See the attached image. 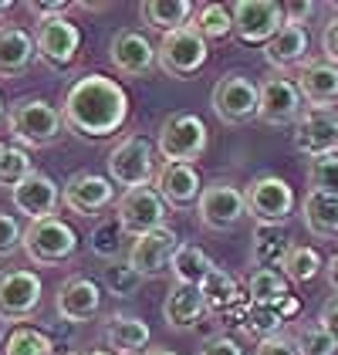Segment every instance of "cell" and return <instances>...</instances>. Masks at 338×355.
<instances>
[{"mask_svg":"<svg viewBox=\"0 0 338 355\" xmlns=\"http://www.w3.org/2000/svg\"><path fill=\"white\" fill-rule=\"evenodd\" d=\"M321 51H325V61L338 64V17H332L321 31Z\"/></svg>","mask_w":338,"mask_h":355,"instance_id":"bcb514c9","label":"cell"},{"mask_svg":"<svg viewBox=\"0 0 338 355\" xmlns=\"http://www.w3.org/2000/svg\"><path fill=\"white\" fill-rule=\"evenodd\" d=\"M199 291H203V298H206V311H226V308H233V301H237V281H233L224 268H213L210 277L199 284Z\"/></svg>","mask_w":338,"mask_h":355,"instance_id":"836d02e7","label":"cell"},{"mask_svg":"<svg viewBox=\"0 0 338 355\" xmlns=\"http://www.w3.org/2000/svg\"><path fill=\"white\" fill-rule=\"evenodd\" d=\"M102 284H105V291L115 295V298H132L136 291H139L142 284V274L125 261H112L109 268H102Z\"/></svg>","mask_w":338,"mask_h":355,"instance_id":"d590c367","label":"cell"},{"mask_svg":"<svg viewBox=\"0 0 338 355\" xmlns=\"http://www.w3.org/2000/svg\"><path fill=\"white\" fill-rule=\"evenodd\" d=\"M34 44H37V58L55 68V71H64L78 48H82V31L75 28L71 21L64 17H51V21H37V31H34Z\"/></svg>","mask_w":338,"mask_h":355,"instance_id":"5bb4252c","label":"cell"},{"mask_svg":"<svg viewBox=\"0 0 338 355\" xmlns=\"http://www.w3.org/2000/svg\"><path fill=\"white\" fill-rule=\"evenodd\" d=\"M294 149L311 159L338 156V112L308 109L294 125Z\"/></svg>","mask_w":338,"mask_h":355,"instance_id":"2e32d148","label":"cell"},{"mask_svg":"<svg viewBox=\"0 0 338 355\" xmlns=\"http://www.w3.org/2000/svg\"><path fill=\"white\" fill-rule=\"evenodd\" d=\"M305 115V95L298 92V85L284 75H274L267 82H260V109L257 119L264 125H298Z\"/></svg>","mask_w":338,"mask_h":355,"instance_id":"9a60e30c","label":"cell"},{"mask_svg":"<svg viewBox=\"0 0 338 355\" xmlns=\"http://www.w3.org/2000/svg\"><path fill=\"white\" fill-rule=\"evenodd\" d=\"M203 311H206V298H203V291L197 284H172L166 301H163V318L176 331L193 328L203 318Z\"/></svg>","mask_w":338,"mask_h":355,"instance_id":"cb8c5ba5","label":"cell"},{"mask_svg":"<svg viewBox=\"0 0 338 355\" xmlns=\"http://www.w3.org/2000/svg\"><path fill=\"white\" fill-rule=\"evenodd\" d=\"M278 311H281L284 318H287V315H294V311H298V301H294V298H284L281 304H278Z\"/></svg>","mask_w":338,"mask_h":355,"instance_id":"f907efd6","label":"cell"},{"mask_svg":"<svg viewBox=\"0 0 338 355\" xmlns=\"http://www.w3.org/2000/svg\"><path fill=\"white\" fill-rule=\"evenodd\" d=\"M105 342L118 355H136L149 345V325L136 315H115L105 325Z\"/></svg>","mask_w":338,"mask_h":355,"instance_id":"484cf974","label":"cell"},{"mask_svg":"<svg viewBox=\"0 0 338 355\" xmlns=\"http://www.w3.org/2000/svg\"><path fill=\"white\" fill-rule=\"evenodd\" d=\"M14 10V0H0V17H7Z\"/></svg>","mask_w":338,"mask_h":355,"instance_id":"816d5d0a","label":"cell"},{"mask_svg":"<svg viewBox=\"0 0 338 355\" xmlns=\"http://www.w3.org/2000/svg\"><path fill=\"white\" fill-rule=\"evenodd\" d=\"M206 58H210L206 37L193 24L172 31V34H163V41L156 48V61L169 78H193L206 64Z\"/></svg>","mask_w":338,"mask_h":355,"instance_id":"5b68a950","label":"cell"},{"mask_svg":"<svg viewBox=\"0 0 338 355\" xmlns=\"http://www.w3.org/2000/svg\"><path fill=\"white\" fill-rule=\"evenodd\" d=\"M0 119H3V98H0Z\"/></svg>","mask_w":338,"mask_h":355,"instance_id":"9f6ffc18","label":"cell"},{"mask_svg":"<svg viewBox=\"0 0 338 355\" xmlns=\"http://www.w3.org/2000/svg\"><path fill=\"white\" fill-rule=\"evenodd\" d=\"M3 156H7V146H3V142H0V163H3Z\"/></svg>","mask_w":338,"mask_h":355,"instance_id":"11a10c76","label":"cell"},{"mask_svg":"<svg viewBox=\"0 0 338 355\" xmlns=\"http://www.w3.org/2000/svg\"><path fill=\"white\" fill-rule=\"evenodd\" d=\"M44 284L34 271L10 268L0 271V322H24L41 308Z\"/></svg>","mask_w":338,"mask_h":355,"instance_id":"7c38bea8","label":"cell"},{"mask_svg":"<svg viewBox=\"0 0 338 355\" xmlns=\"http://www.w3.org/2000/svg\"><path fill=\"white\" fill-rule=\"evenodd\" d=\"M199 355H244V349H240L230 335H217V338H210V342L199 349Z\"/></svg>","mask_w":338,"mask_h":355,"instance_id":"ee69618b","label":"cell"},{"mask_svg":"<svg viewBox=\"0 0 338 355\" xmlns=\"http://www.w3.org/2000/svg\"><path fill=\"white\" fill-rule=\"evenodd\" d=\"M254 355H301L298 352V342L291 338V335H271V338H264V342H257V352Z\"/></svg>","mask_w":338,"mask_h":355,"instance_id":"7bdbcfd3","label":"cell"},{"mask_svg":"<svg viewBox=\"0 0 338 355\" xmlns=\"http://www.w3.org/2000/svg\"><path fill=\"white\" fill-rule=\"evenodd\" d=\"M61 125H64V115L44 102V98H17L10 109H7V129L10 136L24 146H51L61 136Z\"/></svg>","mask_w":338,"mask_h":355,"instance_id":"3957f363","label":"cell"},{"mask_svg":"<svg viewBox=\"0 0 338 355\" xmlns=\"http://www.w3.org/2000/svg\"><path fill=\"white\" fill-rule=\"evenodd\" d=\"M325 274H328V284H332V291H338V254L332 257V261H328Z\"/></svg>","mask_w":338,"mask_h":355,"instance_id":"681fc988","label":"cell"},{"mask_svg":"<svg viewBox=\"0 0 338 355\" xmlns=\"http://www.w3.org/2000/svg\"><path fill=\"white\" fill-rule=\"evenodd\" d=\"M305 55H308V31L298 28V24H284L271 44L264 48V58L271 68H294V64H305Z\"/></svg>","mask_w":338,"mask_h":355,"instance_id":"d4e9b609","label":"cell"},{"mask_svg":"<svg viewBox=\"0 0 338 355\" xmlns=\"http://www.w3.org/2000/svg\"><path fill=\"white\" fill-rule=\"evenodd\" d=\"M247 291H251L254 304H271V308H278L284 298H291L287 295V277L278 268H257L247 277Z\"/></svg>","mask_w":338,"mask_h":355,"instance_id":"4dcf8cb0","label":"cell"},{"mask_svg":"<svg viewBox=\"0 0 338 355\" xmlns=\"http://www.w3.org/2000/svg\"><path fill=\"white\" fill-rule=\"evenodd\" d=\"M57 200H61V190H57V183L51 176H44V173H30L28 180L21 183V187H14L10 190V203L21 210V214H28L30 220H44V217H55L57 210Z\"/></svg>","mask_w":338,"mask_h":355,"instance_id":"44dd1931","label":"cell"},{"mask_svg":"<svg viewBox=\"0 0 338 355\" xmlns=\"http://www.w3.org/2000/svg\"><path fill=\"white\" fill-rule=\"evenodd\" d=\"M318 325L325 328V331H328V335L338 342V295L321 304V311H318Z\"/></svg>","mask_w":338,"mask_h":355,"instance_id":"f6af8a7d","label":"cell"},{"mask_svg":"<svg viewBox=\"0 0 338 355\" xmlns=\"http://www.w3.org/2000/svg\"><path fill=\"white\" fill-rule=\"evenodd\" d=\"M156 146L163 153L166 163H197L199 156L206 153L210 146V132H206V122L193 115V112H172L169 119H163L159 125V136Z\"/></svg>","mask_w":338,"mask_h":355,"instance_id":"277c9868","label":"cell"},{"mask_svg":"<svg viewBox=\"0 0 338 355\" xmlns=\"http://www.w3.org/2000/svg\"><path fill=\"white\" fill-rule=\"evenodd\" d=\"M298 92L305 95L311 109H332V102H338V64L332 61H305L298 68Z\"/></svg>","mask_w":338,"mask_h":355,"instance_id":"7402d4cb","label":"cell"},{"mask_svg":"<svg viewBox=\"0 0 338 355\" xmlns=\"http://www.w3.org/2000/svg\"><path fill=\"white\" fill-rule=\"evenodd\" d=\"M21 244H24V230H21V223L10 217V214L0 210V257H10Z\"/></svg>","mask_w":338,"mask_h":355,"instance_id":"b9f144b4","label":"cell"},{"mask_svg":"<svg viewBox=\"0 0 338 355\" xmlns=\"http://www.w3.org/2000/svg\"><path fill=\"white\" fill-rule=\"evenodd\" d=\"M68 355H84V352H68Z\"/></svg>","mask_w":338,"mask_h":355,"instance_id":"6f0895ef","label":"cell"},{"mask_svg":"<svg viewBox=\"0 0 338 355\" xmlns=\"http://www.w3.org/2000/svg\"><path fill=\"white\" fill-rule=\"evenodd\" d=\"M193 28H197L206 41H220L226 34H233V10H226L224 3H203L197 10Z\"/></svg>","mask_w":338,"mask_h":355,"instance_id":"e575fe53","label":"cell"},{"mask_svg":"<svg viewBox=\"0 0 338 355\" xmlns=\"http://www.w3.org/2000/svg\"><path fill=\"white\" fill-rule=\"evenodd\" d=\"M84 355H115V352H109V349H95V352H84Z\"/></svg>","mask_w":338,"mask_h":355,"instance_id":"db71d44e","label":"cell"},{"mask_svg":"<svg viewBox=\"0 0 338 355\" xmlns=\"http://www.w3.org/2000/svg\"><path fill=\"white\" fill-rule=\"evenodd\" d=\"M57 315L64 318V322H75V325H82L88 318H95L98 311H102V288H98V281H91V277H84V274H75V277H68L61 288H57Z\"/></svg>","mask_w":338,"mask_h":355,"instance_id":"d6986e66","label":"cell"},{"mask_svg":"<svg viewBox=\"0 0 338 355\" xmlns=\"http://www.w3.org/2000/svg\"><path fill=\"white\" fill-rule=\"evenodd\" d=\"M21 250L28 254L30 264L51 268V264H61V261L75 257L78 234H75L71 223H64L61 217L30 220L28 227H24V244H21Z\"/></svg>","mask_w":338,"mask_h":355,"instance_id":"7a4b0ae2","label":"cell"},{"mask_svg":"<svg viewBox=\"0 0 338 355\" xmlns=\"http://www.w3.org/2000/svg\"><path fill=\"white\" fill-rule=\"evenodd\" d=\"M176 250H179V237H176V230L159 227V230L142 234V237L132 241V247H129V264H132L142 277H159L163 271L172 268Z\"/></svg>","mask_w":338,"mask_h":355,"instance_id":"e0dca14e","label":"cell"},{"mask_svg":"<svg viewBox=\"0 0 338 355\" xmlns=\"http://www.w3.org/2000/svg\"><path fill=\"white\" fill-rule=\"evenodd\" d=\"M3 355H55V338L41 328L17 325L3 338Z\"/></svg>","mask_w":338,"mask_h":355,"instance_id":"1f68e13d","label":"cell"},{"mask_svg":"<svg viewBox=\"0 0 338 355\" xmlns=\"http://www.w3.org/2000/svg\"><path fill=\"white\" fill-rule=\"evenodd\" d=\"M217 264L206 257V250L197 244H179V250H176V257H172V277H176V284H203L206 277H210V271H213Z\"/></svg>","mask_w":338,"mask_h":355,"instance_id":"f546056e","label":"cell"},{"mask_svg":"<svg viewBox=\"0 0 338 355\" xmlns=\"http://www.w3.org/2000/svg\"><path fill=\"white\" fill-rule=\"evenodd\" d=\"M291 237L284 234V227H260L254 230L251 241V261L254 268H281L287 250H291Z\"/></svg>","mask_w":338,"mask_h":355,"instance_id":"83f0119b","label":"cell"},{"mask_svg":"<svg viewBox=\"0 0 338 355\" xmlns=\"http://www.w3.org/2000/svg\"><path fill=\"white\" fill-rule=\"evenodd\" d=\"M166 217H169V207L166 200L156 193V187L125 190L118 196V203H115V220L132 237H142V234H152V230L166 227Z\"/></svg>","mask_w":338,"mask_h":355,"instance_id":"ba28073f","label":"cell"},{"mask_svg":"<svg viewBox=\"0 0 338 355\" xmlns=\"http://www.w3.org/2000/svg\"><path fill=\"white\" fill-rule=\"evenodd\" d=\"M281 322H284V315L278 311V308H271V304H254L251 311L244 315V331L264 342V338L278 335Z\"/></svg>","mask_w":338,"mask_h":355,"instance_id":"74e56055","label":"cell"},{"mask_svg":"<svg viewBox=\"0 0 338 355\" xmlns=\"http://www.w3.org/2000/svg\"><path fill=\"white\" fill-rule=\"evenodd\" d=\"M139 14L152 31L172 34V31H179V28H190L193 3L190 0H145L139 7Z\"/></svg>","mask_w":338,"mask_h":355,"instance_id":"4316f807","label":"cell"},{"mask_svg":"<svg viewBox=\"0 0 338 355\" xmlns=\"http://www.w3.org/2000/svg\"><path fill=\"white\" fill-rule=\"evenodd\" d=\"M308 190L311 193H325V196H338V156L311 159V166H308Z\"/></svg>","mask_w":338,"mask_h":355,"instance_id":"f35d334b","label":"cell"},{"mask_svg":"<svg viewBox=\"0 0 338 355\" xmlns=\"http://www.w3.org/2000/svg\"><path fill=\"white\" fill-rule=\"evenodd\" d=\"M152 187L166 200V207H176V210H186V207L199 203V193H203L199 173L190 163H163L156 169Z\"/></svg>","mask_w":338,"mask_h":355,"instance_id":"ffe728a7","label":"cell"},{"mask_svg":"<svg viewBox=\"0 0 338 355\" xmlns=\"http://www.w3.org/2000/svg\"><path fill=\"white\" fill-rule=\"evenodd\" d=\"M30 173H34V163H30V156L24 149H17V146H7V156H3V163H0V187H21L24 180H28Z\"/></svg>","mask_w":338,"mask_h":355,"instance_id":"60d3db41","label":"cell"},{"mask_svg":"<svg viewBox=\"0 0 338 355\" xmlns=\"http://www.w3.org/2000/svg\"><path fill=\"white\" fill-rule=\"evenodd\" d=\"M61 203L78 217H98L102 210H109L115 203V187L109 176L82 169V173L68 176V183L61 190Z\"/></svg>","mask_w":338,"mask_h":355,"instance_id":"4fadbf2b","label":"cell"},{"mask_svg":"<svg viewBox=\"0 0 338 355\" xmlns=\"http://www.w3.org/2000/svg\"><path fill=\"white\" fill-rule=\"evenodd\" d=\"M145 355H176V352H169V349H163V345H156V349H145Z\"/></svg>","mask_w":338,"mask_h":355,"instance_id":"f5cc1de1","label":"cell"},{"mask_svg":"<svg viewBox=\"0 0 338 355\" xmlns=\"http://www.w3.org/2000/svg\"><path fill=\"white\" fill-rule=\"evenodd\" d=\"M301 220L314 237H338V196H325V193H311L301 203Z\"/></svg>","mask_w":338,"mask_h":355,"instance_id":"f1b7e54d","label":"cell"},{"mask_svg":"<svg viewBox=\"0 0 338 355\" xmlns=\"http://www.w3.org/2000/svg\"><path fill=\"white\" fill-rule=\"evenodd\" d=\"M294 342H298V352L301 355H338V342L318 322L298 328Z\"/></svg>","mask_w":338,"mask_h":355,"instance_id":"ab89813d","label":"cell"},{"mask_svg":"<svg viewBox=\"0 0 338 355\" xmlns=\"http://www.w3.org/2000/svg\"><path fill=\"white\" fill-rule=\"evenodd\" d=\"M197 214H199V223L206 230H233L240 220L247 217V200H244V190H237L233 183L226 180H217L210 187H203L199 193V203H197Z\"/></svg>","mask_w":338,"mask_h":355,"instance_id":"8fae6325","label":"cell"},{"mask_svg":"<svg viewBox=\"0 0 338 355\" xmlns=\"http://www.w3.org/2000/svg\"><path fill=\"white\" fill-rule=\"evenodd\" d=\"M284 24H287V14L274 0H240V3H233V34H237L240 44L267 48L271 37Z\"/></svg>","mask_w":338,"mask_h":355,"instance_id":"52a82bcc","label":"cell"},{"mask_svg":"<svg viewBox=\"0 0 338 355\" xmlns=\"http://www.w3.org/2000/svg\"><path fill=\"white\" fill-rule=\"evenodd\" d=\"M210 105H213L220 122H226V125H244V122L257 119V109H260V85H254L251 78L240 75V71L224 75L220 82L213 85Z\"/></svg>","mask_w":338,"mask_h":355,"instance_id":"9c48e42d","label":"cell"},{"mask_svg":"<svg viewBox=\"0 0 338 355\" xmlns=\"http://www.w3.org/2000/svg\"><path fill=\"white\" fill-rule=\"evenodd\" d=\"M247 200V214H251L260 227H281L284 220L294 214V190L284 183L281 176H257L244 190Z\"/></svg>","mask_w":338,"mask_h":355,"instance_id":"30bf717a","label":"cell"},{"mask_svg":"<svg viewBox=\"0 0 338 355\" xmlns=\"http://www.w3.org/2000/svg\"><path fill=\"white\" fill-rule=\"evenodd\" d=\"M109 58H112L115 71L125 75V78H142V75L152 71V64H159V61H156V48L149 44V37H145L142 31H132V28L118 31L112 37Z\"/></svg>","mask_w":338,"mask_h":355,"instance_id":"ac0fdd59","label":"cell"},{"mask_svg":"<svg viewBox=\"0 0 338 355\" xmlns=\"http://www.w3.org/2000/svg\"><path fill=\"white\" fill-rule=\"evenodd\" d=\"M64 125L82 139H109L129 119V95L125 88L105 75H84L68 88L61 102Z\"/></svg>","mask_w":338,"mask_h":355,"instance_id":"6da1fadb","label":"cell"},{"mask_svg":"<svg viewBox=\"0 0 338 355\" xmlns=\"http://www.w3.org/2000/svg\"><path fill=\"white\" fill-rule=\"evenodd\" d=\"M284 14H287V24L305 28V21L314 14V7H311V3H291V7H284Z\"/></svg>","mask_w":338,"mask_h":355,"instance_id":"c3c4849f","label":"cell"},{"mask_svg":"<svg viewBox=\"0 0 338 355\" xmlns=\"http://www.w3.org/2000/svg\"><path fill=\"white\" fill-rule=\"evenodd\" d=\"M37 58V44L24 28L17 24H0V78H17L24 75Z\"/></svg>","mask_w":338,"mask_h":355,"instance_id":"603a6c76","label":"cell"},{"mask_svg":"<svg viewBox=\"0 0 338 355\" xmlns=\"http://www.w3.org/2000/svg\"><path fill=\"white\" fill-rule=\"evenodd\" d=\"M284 277L287 281H294V284H305V281H314L318 271L325 268L321 264V254L314 250V247H305V244H294L287 250V257H284Z\"/></svg>","mask_w":338,"mask_h":355,"instance_id":"d6a6232c","label":"cell"},{"mask_svg":"<svg viewBox=\"0 0 338 355\" xmlns=\"http://www.w3.org/2000/svg\"><path fill=\"white\" fill-rule=\"evenodd\" d=\"M122 237H125V230H122V223L118 220H102L95 230H91V250L98 254V257H105L109 264L118 261V250H122Z\"/></svg>","mask_w":338,"mask_h":355,"instance_id":"8d00e7d4","label":"cell"},{"mask_svg":"<svg viewBox=\"0 0 338 355\" xmlns=\"http://www.w3.org/2000/svg\"><path fill=\"white\" fill-rule=\"evenodd\" d=\"M28 10L34 14V17H41V21H51V17H64V10H68V0H51V3L30 0Z\"/></svg>","mask_w":338,"mask_h":355,"instance_id":"7dc6e473","label":"cell"},{"mask_svg":"<svg viewBox=\"0 0 338 355\" xmlns=\"http://www.w3.org/2000/svg\"><path fill=\"white\" fill-rule=\"evenodd\" d=\"M109 180L115 187L136 190V187H152L156 166H152V146L145 136H125L112 153H109Z\"/></svg>","mask_w":338,"mask_h":355,"instance_id":"8992f818","label":"cell"}]
</instances>
